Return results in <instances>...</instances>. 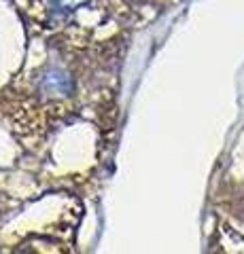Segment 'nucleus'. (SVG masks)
<instances>
[{
  "instance_id": "obj_2",
  "label": "nucleus",
  "mask_w": 244,
  "mask_h": 254,
  "mask_svg": "<svg viewBox=\"0 0 244 254\" xmlns=\"http://www.w3.org/2000/svg\"><path fill=\"white\" fill-rule=\"evenodd\" d=\"M53 2L60 4V6H64V9H79V6L87 4L89 0H53Z\"/></svg>"
},
{
  "instance_id": "obj_1",
  "label": "nucleus",
  "mask_w": 244,
  "mask_h": 254,
  "mask_svg": "<svg viewBox=\"0 0 244 254\" xmlns=\"http://www.w3.org/2000/svg\"><path fill=\"white\" fill-rule=\"evenodd\" d=\"M43 91H47L49 95H70L75 89V83L73 78H70L66 72H62V70H51V72H47V76L43 78Z\"/></svg>"
}]
</instances>
